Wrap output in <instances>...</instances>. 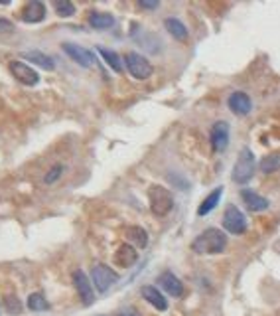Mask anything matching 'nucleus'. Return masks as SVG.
Returning a JSON list of instances; mask_svg holds the SVG:
<instances>
[{"mask_svg": "<svg viewBox=\"0 0 280 316\" xmlns=\"http://www.w3.org/2000/svg\"><path fill=\"white\" fill-rule=\"evenodd\" d=\"M225 247H227V235L217 227L204 229L191 243V249L197 255H215V253H221Z\"/></svg>", "mask_w": 280, "mask_h": 316, "instance_id": "f257e3e1", "label": "nucleus"}, {"mask_svg": "<svg viewBox=\"0 0 280 316\" xmlns=\"http://www.w3.org/2000/svg\"><path fill=\"white\" fill-rule=\"evenodd\" d=\"M148 200H150V209L154 216L164 218L174 209V196L168 188L162 186H150L148 190Z\"/></svg>", "mask_w": 280, "mask_h": 316, "instance_id": "f03ea898", "label": "nucleus"}, {"mask_svg": "<svg viewBox=\"0 0 280 316\" xmlns=\"http://www.w3.org/2000/svg\"><path fill=\"white\" fill-rule=\"evenodd\" d=\"M255 166H257V162H255L253 150L243 149L239 152V158H237V162L233 166V172H231L233 182L235 184H247L253 178V174H255Z\"/></svg>", "mask_w": 280, "mask_h": 316, "instance_id": "7ed1b4c3", "label": "nucleus"}, {"mask_svg": "<svg viewBox=\"0 0 280 316\" xmlns=\"http://www.w3.org/2000/svg\"><path fill=\"white\" fill-rule=\"evenodd\" d=\"M125 65H127L129 74H131L134 79H138V81L148 79L150 75H152V72H154V69H152V63H150L144 56H140L138 52H129V54L125 56Z\"/></svg>", "mask_w": 280, "mask_h": 316, "instance_id": "20e7f679", "label": "nucleus"}, {"mask_svg": "<svg viewBox=\"0 0 280 316\" xmlns=\"http://www.w3.org/2000/svg\"><path fill=\"white\" fill-rule=\"evenodd\" d=\"M91 280H93V285L97 287L99 293H107L112 285L118 280V275L112 271L111 267L99 263V265H95L91 269Z\"/></svg>", "mask_w": 280, "mask_h": 316, "instance_id": "39448f33", "label": "nucleus"}, {"mask_svg": "<svg viewBox=\"0 0 280 316\" xmlns=\"http://www.w3.org/2000/svg\"><path fill=\"white\" fill-rule=\"evenodd\" d=\"M8 69H10V74L12 77L20 81L22 85H28V87H34L39 83V75L36 74V69H32L28 63H24V61H18V59H14V61H10V65H8Z\"/></svg>", "mask_w": 280, "mask_h": 316, "instance_id": "423d86ee", "label": "nucleus"}, {"mask_svg": "<svg viewBox=\"0 0 280 316\" xmlns=\"http://www.w3.org/2000/svg\"><path fill=\"white\" fill-rule=\"evenodd\" d=\"M223 227L233 233V235H241L247 229V220H245L243 212L237 205H229L223 214Z\"/></svg>", "mask_w": 280, "mask_h": 316, "instance_id": "0eeeda50", "label": "nucleus"}, {"mask_svg": "<svg viewBox=\"0 0 280 316\" xmlns=\"http://www.w3.org/2000/svg\"><path fill=\"white\" fill-rule=\"evenodd\" d=\"M61 48H63V52L71 57L77 65H81V67H93L95 54L91 50H87L83 46H77V44H69V42H65Z\"/></svg>", "mask_w": 280, "mask_h": 316, "instance_id": "6e6552de", "label": "nucleus"}, {"mask_svg": "<svg viewBox=\"0 0 280 316\" xmlns=\"http://www.w3.org/2000/svg\"><path fill=\"white\" fill-rule=\"evenodd\" d=\"M73 285H75V289H77V293H79L81 302H83L85 306L93 304L95 293H93V287H91V280H89V277H87L81 269L73 271Z\"/></svg>", "mask_w": 280, "mask_h": 316, "instance_id": "1a4fd4ad", "label": "nucleus"}, {"mask_svg": "<svg viewBox=\"0 0 280 316\" xmlns=\"http://www.w3.org/2000/svg\"><path fill=\"white\" fill-rule=\"evenodd\" d=\"M20 16L26 24H39L42 20L46 18V4L42 0H30V2L24 4Z\"/></svg>", "mask_w": 280, "mask_h": 316, "instance_id": "9d476101", "label": "nucleus"}, {"mask_svg": "<svg viewBox=\"0 0 280 316\" xmlns=\"http://www.w3.org/2000/svg\"><path fill=\"white\" fill-rule=\"evenodd\" d=\"M211 147L217 152H223L229 147V125L225 121H217L211 129Z\"/></svg>", "mask_w": 280, "mask_h": 316, "instance_id": "9b49d317", "label": "nucleus"}, {"mask_svg": "<svg viewBox=\"0 0 280 316\" xmlns=\"http://www.w3.org/2000/svg\"><path fill=\"white\" fill-rule=\"evenodd\" d=\"M229 109L235 113V115H239V117H245V115H249L251 109H253V101H251V97L243 91H235V93L229 95Z\"/></svg>", "mask_w": 280, "mask_h": 316, "instance_id": "f8f14e48", "label": "nucleus"}, {"mask_svg": "<svg viewBox=\"0 0 280 316\" xmlns=\"http://www.w3.org/2000/svg\"><path fill=\"white\" fill-rule=\"evenodd\" d=\"M138 261V251L132 247L131 243H123L116 251H114V263L123 269H129Z\"/></svg>", "mask_w": 280, "mask_h": 316, "instance_id": "ddd939ff", "label": "nucleus"}, {"mask_svg": "<svg viewBox=\"0 0 280 316\" xmlns=\"http://www.w3.org/2000/svg\"><path fill=\"white\" fill-rule=\"evenodd\" d=\"M158 283H160V287L168 293L170 297H182L184 295V285H182V280L178 279L174 273H170V271H164L160 277H158Z\"/></svg>", "mask_w": 280, "mask_h": 316, "instance_id": "4468645a", "label": "nucleus"}, {"mask_svg": "<svg viewBox=\"0 0 280 316\" xmlns=\"http://www.w3.org/2000/svg\"><path fill=\"white\" fill-rule=\"evenodd\" d=\"M140 293H142V298L150 302L156 310H160V312H164L166 308H168V300L164 298V295L154 287V285H144L142 289H140Z\"/></svg>", "mask_w": 280, "mask_h": 316, "instance_id": "2eb2a0df", "label": "nucleus"}, {"mask_svg": "<svg viewBox=\"0 0 280 316\" xmlns=\"http://www.w3.org/2000/svg\"><path fill=\"white\" fill-rule=\"evenodd\" d=\"M241 200L245 202L249 212H264L268 207V200L253 190H241Z\"/></svg>", "mask_w": 280, "mask_h": 316, "instance_id": "dca6fc26", "label": "nucleus"}, {"mask_svg": "<svg viewBox=\"0 0 280 316\" xmlns=\"http://www.w3.org/2000/svg\"><path fill=\"white\" fill-rule=\"evenodd\" d=\"M22 57H24V59H28V61H34L36 65H39V67H42V69H46V72H54V69H56V61H54L50 56H46L44 52L30 50V52H24Z\"/></svg>", "mask_w": 280, "mask_h": 316, "instance_id": "f3484780", "label": "nucleus"}, {"mask_svg": "<svg viewBox=\"0 0 280 316\" xmlns=\"http://www.w3.org/2000/svg\"><path fill=\"white\" fill-rule=\"evenodd\" d=\"M221 196H223V188L221 186H217L213 192H209V194L206 196V200L202 202V205L197 207V216L202 218V216H207L209 212H213V209L217 207V204H219Z\"/></svg>", "mask_w": 280, "mask_h": 316, "instance_id": "a211bd4d", "label": "nucleus"}, {"mask_svg": "<svg viewBox=\"0 0 280 316\" xmlns=\"http://www.w3.org/2000/svg\"><path fill=\"white\" fill-rule=\"evenodd\" d=\"M164 26H166V30L170 32V36L176 38L178 42H186L187 36H189L186 24H184V22H180L178 18H166L164 20Z\"/></svg>", "mask_w": 280, "mask_h": 316, "instance_id": "6ab92c4d", "label": "nucleus"}, {"mask_svg": "<svg viewBox=\"0 0 280 316\" xmlns=\"http://www.w3.org/2000/svg\"><path fill=\"white\" fill-rule=\"evenodd\" d=\"M127 237H129V241H131L132 247L144 249V247L148 245V233H146L142 227H138V225H132V227L127 229Z\"/></svg>", "mask_w": 280, "mask_h": 316, "instance_id": "aec40b11", "label": "nucleus"}, {"mask_svg": "<svg viewBox=\"0 0 280 316\" xmlns=\"http://www.w3.org/2000/svg\"><path fill=\"white\" fill-rule=\"evenodd\" d=\"M89 24H91V28H95V30H107V28L114 26V18H112V14H109V12H91Z\"/></svg>", "mask_w": 280, "mask_h": 316, "instance_id": "412c9836", "label": "nucleus"}, {"mask_svg": "<svg viewBox=\"0 0 280 316\" xmlns=\"http://www.w3.org/2000/svg\"><path fill=\"white\" fill-rule=\"evenodd\" d=\"M99 54H101V57L107 61V65L111 67L112 72H116V74H121V72H123V59L118 57L116 52L107 50V48H99Z\"/></svg>", "mask_w": 280, "mask_h": 316, "instance_id": "4be33fe9", "label": "nucleus"}, {"mask_svg": "<svg viewBox=\"0 0 280 316\" xmlns=\"http://www.w3.org/2000/svg\"><path fill=\"white\" fill-rule=\"evenodd\" d=\"M28 308L32 312H46V310H50V302L46 300L42 293H32L28 297Z\"/></svg>", "mask_w": 280, "mask_h": 316, "instance_id": "5701e85b", "label": "nucleus"}, {"mask_svg": "<svg viewBox=\"0 0 280 316\" xmlns=\"http://www.w3.org/2000/svg\"><path fill=\"white\" fill-rule=\"evenodd\" d=\"M2 306H4V310L10 316H18V314H22V310H24L20 298L14 297V295H6L4 300H2Z\"/></svg>", "mask_w": 280, "mask_h": 316, "instance_id": "b1692460", "label": "nucleus"}, {"mask_svg": "<svg viewBox=\"0 0 280 316\" xmlns=\"http://www.w3.org/2000/svg\"><path fill=\"white\" fill-rule=\"evenodd\" d=\"M261 170L264 174H272V172H276L280 170V154H268V156H264L261 160Z\"/></svg>", "mask_w": 280, "mask_h": 316, "instance_id": "393cba45", "label": "nucleus"}, {"mask_svg": "<svg viewBox=\"0 0 280 316\" xmlns=\"http://www.w3.org/2000/svg\"><path fill=\"white\" fill-rule=\"evenodd\" d=\"M54 8H56L57 16H61V18H69L75 14V4L69 0H59L54 4Z\"/></svg>", "mask_w": 280, "mask_h": 316, "instance_id": "a878e982", "label": "nucleus"}, {"mask_svg": "<svg viewBox=\"0 0 280 316\" xmlns=\"http://www.w3.org/2000/svg\"><path fill=\"white\" fill-rule=\"evenodd\" d=\"M63 170H65L63 164H56L54 168H50V172L46 174L44 182H46V184H54V182H57V180H59V176L63 174Z\"/></svg>", "mask_w": 280, "mask_h": 316, "instance_id": "bb28decb", "label": "nucleus"}, {"mask_svg": "<svg viewBox=\"0 0 280 316\" xmlns=\"http://www.w3.org/2000/svg\"><path fill=\"white\" fill-rule=\"evenodd\" d=\"M138 6H140V8H146V10H156V8L160 6V2H146V0H140Z\"/></svg>", "mask_w": 280, "mask_h": 316, "instance_id": "cd10ccee", "label": "nucleus"}, {"mask_svg": "<svg viewBox=\"0 0 280 316\" xmlns=\"http://www.w3.org/2000/svg\"><path fill=\"white\" fill-rule=\"evenodd\" d=\"M12 24L8 22V20H0V32H12Z\"/></svg>", "mask_w": 280, "mask_h": 316, "instance_id": "c85d7f7f", "label": "nucleus"}, {"mask_svg": "<svg viewBox=\"0 0 280 316\" xmlns=\"http://www.w3.org/2000/svg\"><path fill=\"white\" fill-rule=\"evenodd\" d=\"M118 316H138V314H136L134 310H125V312H121Z\"/></svg>", "mask_w": 280, "mask_h": 316, "instance_id": "c756f323", "label": "nucleus"}]
</instances>
